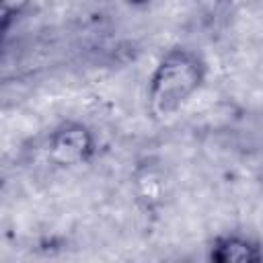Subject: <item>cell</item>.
Returning a JSON list of instances; mask_svg holds the SVG:
<instances>
[{
	"mask_svg": "<svg viewBox=\"0 0 263 263\" xmlns=\"http://www.w3.org/2000/svg\"><path fill=\"white\" fill-rule=\"evenodd\" d=\"M208 64L187 47H173L160 55L148 78V111L154 119H168L181 111L203 86Z\"/></svg>",
	"mask_w": 263,
	"mask_h": 263,
	"instance_id": "cell-1",
	"label": "cell"
},
{
	"mask_svg": "<svg viewBox=\"0 0 263 263\" xmlns=\"http://www.w3.org/2000/svg\"><path fill=\"white\" fill-rule=\"evenodd\" d=\"M97 148L92 129L82 121H64L53 127L47 138V158L60 168H76L86 164Z\"/></svg>",
	"mask_w": 263,
	"mask_h": 263,
	"instance_id": "cell-2",
	"label": "cell"
},
{
	"mask_svg": "<svg viewBox=\"0 0 263 263\" xmlns=\"http://www.w3.org/2000/svg\"><path fill=\"white\" fill-rule=\"evenodd\" d=\"M214 263H259L263 261V247L245 234H220L210 245L208 253Z\"/></svg>",
	"mask_w": 263,
	"mask_h": 263,
	"instance_id": "cell-3",
	"label": "cell"
},
{
	"mask_svg": "<svg viewBox=\"0 0 263 263\" xmlns=\"http://www.w3.org/2000/svg\"><path fill=\"white\" fill-rule=\"evenodd\" d=\"M134 191H136V199L146 208V210H154L158 205L164 203V195H166V181L162 177L160 171L146 166L136 175L134 181Z\"/></svg>",
	"mask_w": 263,
	"mask_h": 263,
	"instance_id": "cell-4",
	"label": "cell"
},
{
	"mask_svg": "<svg viewBox=\"0 0 263 263\" xmlns=\"http://www.w3.org/2000/svg\"><path fill=\"white\" fill-rule=\"evenodd\" d=\"M29 0H2V14L4 21H8L10 16H14L16 12H21V8L27 4Z\"/></svg>",
	"mask_w": 263,
	"mask_h": 263,
	"instance_id": "cell-5",
	"label": "cell"
},
{
	"mask_svg": "<svg viewBox=\"0 0 263 263\" xmlns=\"http://www.w3.org/2000/svg\"><path fill=\"white\" fill-rule=\"evenodd\" d=\"M129 6H146V4H150L152 0H125Z\"/></svg>",
	"mask_w": 263,
	"mask_h": 263,
	"instance_id": "cell-6",
	"label": "cell"
}]
</instances>
